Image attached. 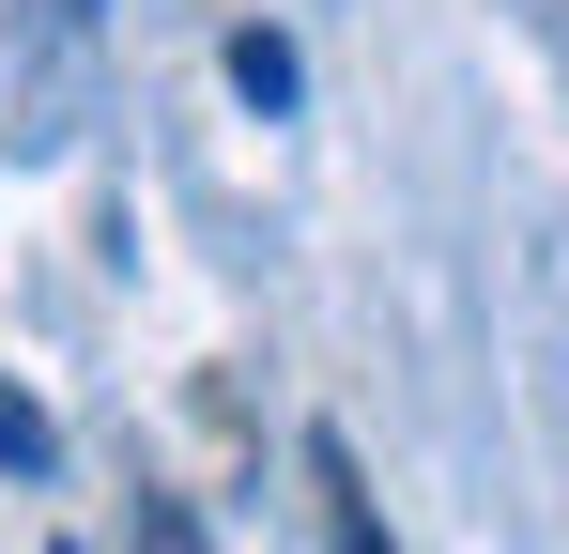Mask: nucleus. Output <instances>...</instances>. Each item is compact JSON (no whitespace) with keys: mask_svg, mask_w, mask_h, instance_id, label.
<instances>
[{"mask_svg":"<svg viewBox=\"0 0 569 554\" xmlns=\"http://www.w3.org/2000/svg\"><path fill=\"white\" fill-rule=\"evenodd\" d=\"M308 477H323V524H339V554H400V540H385V508H370V477H355V447H339V432H308Z\"/></svg>","mask_w":569,"mask_h":554,"instance_id":"nucleus-1","label":"nucleus"},{"mask_svg":"<svg viewBox=\"0 0 569 554\" xmlns=\"http://www.w3.org/2000/svg\"><path fill=\"white\" fill-rule=\"evenodd\" d=\"M47 462H62V432H47V416L0 385V477H47Z\"/></svg>","mask_w":569,"mask_h":554,"instance_id":"nucleus-3","label":"nucleus"},{"mask_svg":"<svg viewBox=\"0 0 569 554\" xmlns=\"http://www.w3.org/2000/svg\"><path fill=\"white\" fill-rule=\"evenodd\" d=\"M231 92H247V108H292V92H308V62H292L278 31H231Z\"/></svg>","mask_w":569,"mask_h":554,"instance_id":"nucleus-2","label":"nucleus"}]
</instances>
